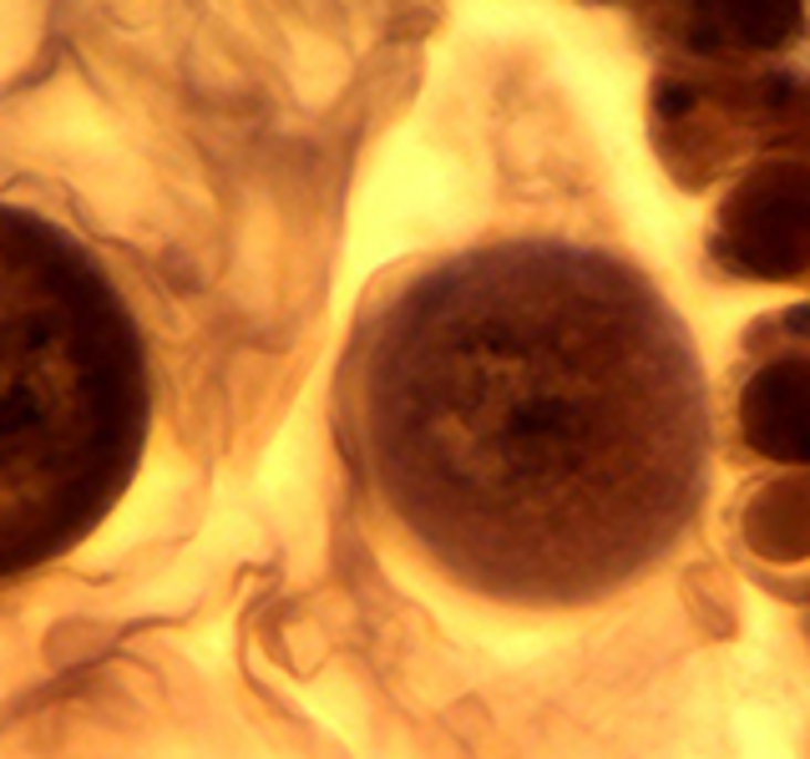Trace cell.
Returning <instances> with one entry per match:
<instances>
[{"label":"cell","mask_w":810,"mask_h":759,"mask_svg":"<svg viewBox=\"0 0 810 759\" xmlns=\"http://www.w3.org/2000/svg\"><path fill=\"white\" fill-rule=\"evenodd\" d=\"M350 446L405 547L522 613L629 593L689 537L715 401L664 289L552 233L416 263L360 320Z\"/></svg>","instance_id":"cell-1"},{"label":"cell","mask_w":810,"mask_h":759,"mask_svg":"<svg viewBox=\"0 0 810 759\" xmlns=\"http://www.w3.org/2000/svg\"><path fill=\"white\" fill-rule=\"evenodd\" d=\"M153 436L147 334L107 263L0 198V588L107 522Z\"/></svg>","instance_id":"cell-2"}]
</instances>
